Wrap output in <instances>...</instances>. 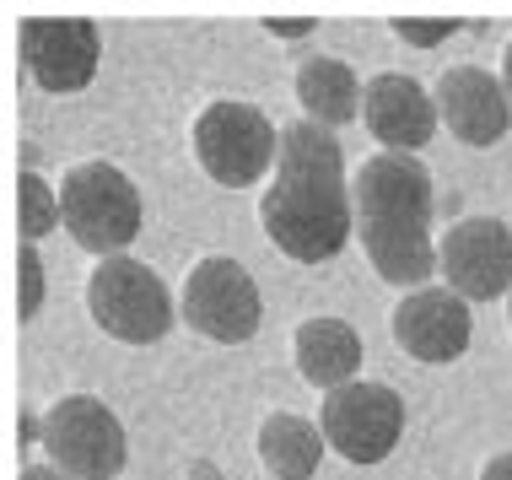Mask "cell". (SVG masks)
Returning a JSON list of instances; mask_svg holds the SVG:
<instances>
[{
    "mask_svg": "<svg viewBox=\"0 0 512 480\" xmlns=\"http://www.w3.org/2000/svg\"><path fill=\"white\" fill-rule=\"evenodd\" d=\"M259 459L275 480H313L318 459H324V427L292 416V410H275L259 427Z\"/></svg>",
    "mask_w": 512,
    "mask_h": 480,
    "instance_id": "16",
    "label": "cell"
},
{
    "mask_svg": "<svg viewBox=\"0 0 512 480\" xmlns=\"http://www.w3.org/2000/svg\"><path fill=\"white\" fill-rule=\"evenodd\" d=\"M389 27H394V38H405V44H415V49H432L453 33V22H410V17H394Z\"/></svg>",
    "mask_w": 512,
    "mask_h": 480,
    "instance_id": "19",
    "label": "cell"
},
{
    "mask_svg": "<svg viewBox=\"0 0 512 480\" xmlns=\"http://www.w3.org/2000/svg\"><path fill=\"white\" fill-rule=\"evenodd\" d=\"M275 38H302V33H313V22H265Z\"/></svg>",
    "mask_w": 512,
    "mask_h": 480,
    "instance_id": "21",
    "label": "cell"
},
{
    "mask_svg": "<svg viewBox=\"0 0 512 480\" xmlns=\"http://www.w3.org/2000/svg\"><path fill=\"white\" fill-rule=\"evenodd\" d=\"M356 367H362V335L345 319H308L297 329V373L313 389H345V383H356Z\"/></svg>",
    "mask_w": 512,
    "mask_h": 480,
    "instance_id": "14",
    "label": "cell"
},
{
    "mask_svg": "<svg viewBox=\"0 0 512 480\" xmlns=\"http://www.w3.org/2000/svg\"><path fill=\"white\" fill-rule=\"evenodd\" d=\"M178 313H184V324L195 329V335L221 340V346H238V340H254L259 319H265V297H259V281L248 276L238 259L211 254L184 276Z\"/></svg>",
    "mask_w": 512,
    "mask_h": 480,
    "instance_id": "6",
    "label": "cell"
},
{
    "mask_svg": "<svg viewBox=\"0 0 512 480\" xmlns=\"http://www.w3.org/2000/svg\"><path fill=\"white\" fill-rule=\"evenodd\" d=\"M17 216H22V243H38L44 232H54L65 222V216H60V195H49V184L38 173L17 178Z\"/></svg>",
    "mask_w": 512,
    "mask_h": 480,
    "instance_id": "17",
    "label": "cell"
},
{
    "mask_svg": "<svg viewBox=\"0 0 512 480\" xmlns=\"http://www.w3.org/2000/svg\"><path fill=\"white\" fill-rule=\"evenodd\" d=\"M502 87H507V98H512V44H507V54H502Z\"/></svg>",
    "mask_w": 512,
    "mask_h": 480,
    "instance_id": "23",
    "label": "cell"
},
{
    "mask_svg": "<svg viewBox=\"0 0 512 480\" xmlns=\"http://www.w3.org/2000/svg\"><path fill=\"white\" fill-rule=\"evenodd\" d=\"M480 480H512V454H496V459H486V470H480Z\"/></svg>",
    "mask_w": 512,
    "mask_h": 480,
    "instance_id": "20",
    "label": "cell"
},
{
    "mask_svg": "<svg viewBox=\"0 0 512 480\" xmlns=\"http://www.w3.org/2000/svg\"><path fill=\"white\" fill-rule=\"evenodd\" d=\"M195 157L211 173V184L221 189L259 184L265 168L281 157V130L254 103L221 98L211 108H200V119H195Z\"/></svg>",
    "mask_w": 512,
    "mask_h": 480,
    "instance_id": "5",
    "label": "cell"
},
{
    "mask_svg": "<svg viewBox=\"0 0 512 480\" xmlns=\"http://www.w3.org/2000/svg\"><path fill=\"white\" fill-rule=\"evenodd\" d=\"M362 119L372 130V141H383V152H421L437 130V98L405 71H383L367 81Z\"/></svg>",
    "mask_w": 512,
    "mask_h": 480,
    "instance_id": "13",
    "label": "cell"
},
{
    "mask_svg": "<svg viewBox=\"0 0 512 480\" xmlns=\"http://www.w3.org/2000/svg\"><path fill=\"white\" fill-rule=\"evenodd\" d=\"M318 427H324V443L345 464H383L394 454L399 432H405V400H399L389 383L356 378L345 389L324 394Z\"/></svg>",
    "mask_w": 512,
    "mask_h": 480,
    "instance_id": "8",
    "label": "cell"
},
{
    "mask_svg": "<svg viewBox=\"0 0 512 480\" xmlns=\"http://www.w3.org/2000/svg\"><path fill=\"white\" fill-rule=\"evenodd\" d=\"M356 205V238L383 281L421 292L426 276H437V243H432V173L410 152H378L356 168L351 184Z\"/></svg>",
    "mask_w": 512,
    "mask_h": 480,
    "instance_id": "2",
    "label": "cell"
},
{
    "mask_svg": "<svg viewBox=\"0 0 512 480\" xmlns=\"http://www.w3.org/2000/svg\"><path fill=\"white\" fill-rule=\"evenodd\" d=\"M340 141L324 125H286L281 157H275V184L259 200L265 238L297 265H324L345 249L356 232V205L345 189Z\"/></svg>",
    "mask_w": 512,
    "mask_h": 480,
    "instance_id": "1",
    "label": "cell"
},
{
    "mask_svg": "<svg viewBox=\"0 0 512 480\" xmlns=\"http://www.w3.org/2000/svg\"><path fill=\"white\" fill-rule=\"evenodd\" d=\"M437 119L459 135L464 146H496L512 125V98L502 76L480 71V65H453L437 81Z\"/></svg>",
    "mask_w": 512,
    "mask_h": 480,
    "instance_id": "12",
    "label": "cell"
},
{
    "mask_svg": "<svg viewBox=\"0 0 512 480\" xmlns=\"http://www.w3.org/2000/svg\"><path fill=\"white\" fill-rule=\"evenodd\" d=\"M60 216L87 254L114 259L141 232V189L114 162H81L60 178Z\"/></svg>",
    "mask_w": 512,
    "mask_h": 480,
    "instance_id": "3",
    "label": "cell"
},
{
    "mask_svg": "<svg viewBox=\"0 0 512 480\" xmlns=\"http://www.w3.org/2000/svg\"><path fill=\"white\" fill-rule=\"evenodd\" d=\"M469 335H475V319H469V303L448 286H421V292L399 297L394 308V340L399 351L415 356V362H459L469 351Z\"/></svg>",
    "mask_w": 512,
    "mask_h": 480,
    "instance_id": "11",
    "label": "cell"
},
{
    "mask_svg": "<svg viewBox=\"0 0 512 480\" xmlns=\"http://www.w3.org/2000/svg\"><path fill=\"white\" fill-rule=\"evenodd\" d=\"M437 276L464 303H496L512 292V227L502 216H459L437 243Z\"/></svg>",
    "mask_w": 512,
    "mask_h": 480,
    "instance_id": "9",
    "label": "cell"
},
{
    "mask_svg": "<svg viewBox=\"0 0 512 480\" xmlns=\"http://www.w3.org/2000/svg\"><path fill=\"white\" fill-rule=\"evenodd\" d=\"M44 448L49 464L71 480H114L124 470V427L92 394H65L44 410Z\"/></svg>",
    "mask_w": 512,
    "mask_h": 480,
    "instance_id": "7",
    "label": "cell"
},
{
    "mask_svg": "<svg viewBox=\"0 0 512 480\" xmlns=\"http://www.w3.org/2000/svg\"><path fill=\"white\" fill-rule=\"evenodd\" d=\"M103 38L87 17H27L22 22V60L27 76L44 92H81L98 76Z\"/></svg>",
    "mask_w": 512,
    "mask_h": 480,
    "instance_id": "10",
    "label": "cell"
},
{
    "mask_svg": "<svg viewBox=\"0 0 512 480\" xmlns=\"http://www.w3.org/2000/svg\"><path fill=\"white\" fill-rule=\"evenodd\" d=\"M87 313L103 335L124 340V346H151L173 329V297L151 265L130 254L98 259L87 276Z\"/></svg>",
    "mask_w": 512,
    "mask_h": 480,
    "instance_id": "4",
    "label": "cell"
},
{
    "mask_svg": "<svg viewBox=\"0 0 512 480\" xmlns=\"http://www.w3.org/2000/svg\"><path fill=\"white\" fill-rule=\"evenodd\" d=\"M22 480H71L65 470H54V464H27V475Z\"/></svg>",
    "mask_w": 512,
    "mask_h": 480,
    "instance_id": "22",
    "label": "cell"
},
{
    "mask_svg": "<svg viewBox=\"0 0 512 480\" xmlns=\"http://www.w3.org/2000/svg\"><path fill=\"white\" fill-rule=\"evenodd\" d=\"M38 308H44V259H38L33 243H22V254H17V313L33 319Z\"/></svg>",
    "mask_w": 512,
    "mask_h": 480,
    "instance_id": "18",
    "label": "cell"
},
{
    "mask_svg": "<svg viewBox=\"0 0 512 480\" xmlns=\"http://www.w3.org/2000/svg\"><path fill=\"white\" fill-rule=\"evenodd\" d=\"M362 98L367 87L356 81V71L345 60H329V54H313V60H302L297 71V103L313 114V125L335 130L345 119L362 114Z\"/></svg>",
    "mask_w": 512,
    "mask_h": 480,
    "instance_id": "15",
    "label": "cell"
},
{
    "mask_svg": "<svg viewBox=\"0 0 512 480\" xmlns=\"http://www.w3.org/2000/svg\"><path fill=\"white\" fill-rule=\"evenodd\" d=\"M507 319H512V292H507Z\"/></svg>",
    "mask_w": 512,
    "mask_h": 480,
    "instance_id": "24",
    "label": "cell"
}]
</instances>
